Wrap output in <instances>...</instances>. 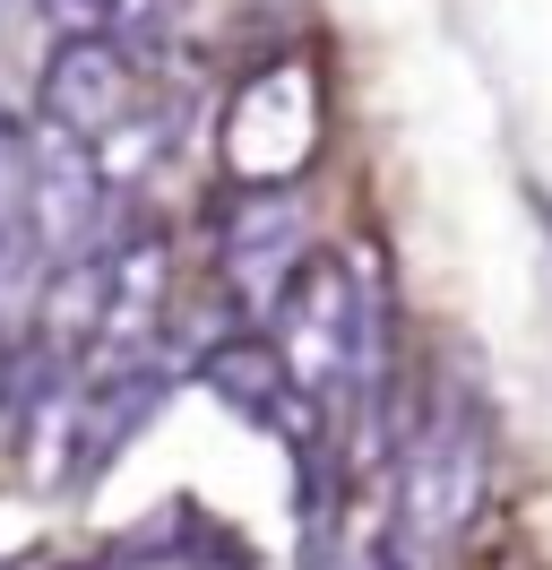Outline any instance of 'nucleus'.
<instances>
[{"mask_svg":"<svg viewBox=\"0 0 552 570\" xmlns=\"http://www.w3.org/2000/svg\"><path fill=\"white\" fill-rule=\"evenodd\" d=\"M388 450H397V475H388L379 562L388 570H448L466 553V535L483 528L492 475H501V424H492L483 381L466 363H432Z\"/></svg>","mask_w":552,"mask_h":570,"instance_id":"nucleus-1","label":"nucleus"},{"mask_svg":"<svg viewBox=\"0 0 552 570\" xmlns=\"http://www.w3.org/2000/svg\"><path fill=\"white\" fill-rule=\"evenodd\" d=\"M328 139V87H319V61L303 52H276L250 78H234L225 96V121H216V156H225V181H303L310 156Z\"/></svg>","mask_w":552,"mask_h":570,"instance_id":"nucleus-2","label":"nucleus"},{"mask_svg":"<svg viewBox=\"0 0 552 570\" xmlns=\"http://www.w3.org/2000/svg\"><path fill=\"white\" fill-rule=\"evenodd\" d=\"M310 250V216L294 181H234V199L216 216V285L234 294L241 321H268V303Z\"/></svg>","mask_w":552,"mask_h":570,"instance_id":"nucleus-3","label":"nucleus"},{"mask_svg":"<svg viewBox=\"0 0 552 570\" xmlns=\"http://www.w3.org/2000/svg\"><path fill=\"white\" fill-rule=\"evenodd\" d=\"M103 199H112V181H103L96 147L43 121V130L27 139V234H34V268L96 250L103 243V234H96Z\"/></svg>","mask_w":552,"mask_h":570,"instance_id":"nucleus-4","label":"nucleus"},{"mask_svg":"<svg viewBox=\"0 0 552 570\" xmlns=\"http://www.w3.org/2000/svg\"><path fill=\"white\" fill-rule=\"evenodd\" d=\"M147 105V61H138L130 43H112L103 27L87 36H69L52 61H43V121L69 130V139H112L130 112Z\"/></svg>","mask_w":552,"mask_h":570,"instance_id":"nucleus-5","label":"nucleus"},{"mask_svg":"<svg viewBox=\"0 0 552 570\" xmlns=\"http://www.w3.org/2000/svg\"><path fill=\"white\" fill-rule=\"evenodd\" d=\"M199 381H207V397H216L225 415H241L250 432H276V441L303 424V415H319V406L285 381V355H276L268 328H225V337H207Z\"/></svg>","mask_w":552,"mask_h":570,"instance_id":"nucleus-6","label":"nucleus"},{"mask_svg":"<svg viewBox=\"0 0 552 570\" xmlns=\"http://www.w3.org/2000/svg\"><path fill=\"white\" fill-rule=\"evenodd\" d=\"M96 570H207L190 553H165V544H121V553H103Z\"/></svg>","mask_w":552,"mask_h":570,"instance_id":"nucleus-7","label":"nucleus"},{"mask_svg":"<svg viewBox=\"0 0 552 570\" xmlns=\"http://www.w3.org/2000/svg\"><path fill=\"white\" fill-rule=\"evenodd\" d=\"M535 199V225H544V243H552V190H526Z\"/></svg>","mask_w":552,"mask_h":570,"instance_id":"nucleus-8","label":"nucleus"},{"mask_svg":"<svg viewBox=\"0 0 552 570\" xmlns=\"http://www.w3.org/2000/svg\"><path fill=\"white\" fill-rule=\"evenodd\" d=\"M0 381H9V337H0Z\"/></svg>","mask_w":552,"mask_h":570,"instance_id":"nucleus-9","label":"nucleus"},{"mask_svg":"<svg viewBox=\"0 0 552 570\" xmlns=\"http://www.w3.org/2000/svg\"><path fill=\"white\" fill-rule=\"evenodd\" d=\"M0 121H9V112H0Z\"/></svg>","mask_w":552,"mask_h":570,"instance_id":"nucleus-10","label":"nucleus"}]
</instances>
